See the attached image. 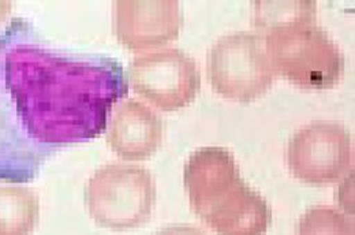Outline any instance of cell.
<instances>
[{"label": "cell", "mask_w": 355, "mask_h": 235, "mask_svg": "<svg viewBox=\"0 0 355 235\" xmlns=\"http://www.w3.org/2000/svg\"><path fill=\"white\" fill-rule=\"evenodd\" d=\"M36 58L29 60L33 71H25L33 78L32 81L18 70L12 78L18 82L8 84L11 92H15L17 108L22 115L21 119L24 118L28 122L31 133L37 136V140L42 142L55 143L52 121L58 116L60 141L66 142L60 118H67L76 140H80L78 134L81 137L83 134L80 130L76 132L78 128L71 119L74 116L73 111L81 119L88 116L100 128L98 118H104L112 96L108 91V73H100L85 63L64 60L44 59L42 64L39 52H36Z\"/></svg>", "instance_id": "6da1fadb"}, {"label": "cell", "mask_w": 355, "mask_h": 235, "mask_svg": "<svg viewBox=\"0 0 355 235\" xmlns=\"http://www.w3.org/2000/svg\"><path fill=\"white\" fill-rule=\"evenodd\" d=\"M183 181L193 212L218 235H264L272 225L266 198L242 180L225 148L196 150L186 162Z\"/></svg>", "instance_id": "7a4b0ae2"}, {"label": "cell", "mask_w": 355, "mask_h": 235, "mask_svg": "<svg viewBox=\"0 0 355 235\" xmlns=\"http://www.w3.org/2000/svg\"><path fill=\"white\" fill-rule=\"evenodd\" d=\"M263 37L276 76L302 89H331L345 74L340 48L315 21L275 28Z\"/></svg>", "instance_id": "3957f363"}, {"label": "cell", "mask_w": 355, "mask_h": 235, "mask_svg": "<svg viewBox=\"0 0 355 235\" xmlns=\"http://www.w3.org/2000/svg\"><path fill=\"white\" fill-rule=\"evenodd\" d=\"M156 202L152 173L137 164H105L89 178L85 204L101 227L123 232L149 222Z\"/></svg>", "instance_id": "277c9868"}, {"label": "cell", "mask_w": 355, "mask_h": 235, "mask_svg": "<svg viewBox=\"0 0 355 235\" xmlns=\"http://www.w3.org/2000/svg\"><path fill=\"white\" fill-rule=\"evenodd\" d=\"M207 71L212 89L238 103L264 96L276 78L264 37L254 32H235L216 40L208 52Z\"/></svg>", "instance_id": "5b68a950"}, {"label": "cell", "mask_w": 355, "mask_h": 235, "mask_svg": "<svg viewBox=\"0 0 355 235\" xmlns=\"http://www.w3.org/2000/svg\"><path fill=\"white\" fill-rule=\"evenodd\" d=\"M287 166L293 177L327 186L343 178L354 162L349 130L335 121H313L297 130L287 145Z\"/></svg>", "instance_id": "8992f818"}, {"label": "cell", "mask_w": 355, "mask_h": 235, "mask_svg": "<svg viewBox=\"0 0 355 235\" xmlns=\"http://www.w3.org/2000/svg\"><path fill=\"white\" fill-rule=\"evenodd\" d=\"M129 81L135 94L166 112L189 105L201 89L197 62L179 48L135 56L129 66Z\"/></svg>", "instance_id": "52a82bcc"}, {"label": "cell", "mask_w": 355, "mask_h": 235, "mask_svg": "<svg viewBox=\"0 0 355 235\" xmlns=\"http://www.w3.org/2000/svg\"><path fill=\"white\" fill-rule=\"evenodd\" d=\"M183 14L177 0H116L112 29L121 46L132 52L166 47L177 40Z\"/></svg>", "instance_id": "ba28073f"}, {"label": "cell", "mask_w": 355, "mask_h": 235, "mask_svg": "<svg viewBox=\"0 0 355 235\" xmlns=\"http://www.w3.org/2000/svg\"><path fill=\"white\" fill-rule=\"evenodd\" d=\"M164 125L160 115L145 103L129 98L114 112L107 143L123 160H145L160 148Z\"/></svg>", "instance_id": "9c48e42d"}, {"label": "cell", "mask_w": 355, "mask_h": 235, "mask_svg": "<svg viewBox=\"0 0 355 235\" xmlns=\"http://www.w3.org/2000/svg\"><path fill=\"white\" fill-rule=\"evenodd\" d=\"M39 218L40 201L32 189L0 186V235H31Z\"/></svg>", "instance_id": "30bf717a"}, {"label": "cell", "mask_w": 355, "mask_h": 235, "mask_svg": "<svg viewBox=\"0 0 355 235\" xmlns=\"http://www.w3.org/2000/svg\"><path fill=\"white\" fill-rule=\"evenodd\" d=\"M254 25L266 32L294 22L315 21V1H254Z\"/></svg>", "instance_id": "8fae6325"}, {"label": "cell", "mask_w": 355, "mask_h": 235, "mask_svg": "<svg viewBox=\"0 0 355 235\" xmlns=\"http://www.w3.org/2000/svg\"><path fill=\"white\" fill-rule=\"evenodd\" d=\"M298 235H355L354 220L331 205H313L298 222Z\"/></svg>", "instance_id": "7c38bea8"}, {"label": "cell", "mask_w": 355, "mask_h": 235, "mask_svg": "<svg viewBox=\"0 0 355 235\" xmlns=\"http://www.w3.org/2000/svg\"><path fill=\"white\" fill-rule=\"evenodd\" d=\"M353 186L354 185H353V173H352V175H347V178L343 181V184L336 190V201L346 211V215H352V216L354 214Z\"/></svg>", "instance_id": "4fadbf2b"}, {"label": "cell", "mask_w": 355, "mask_h": 235, "mask_svg": "<svg viewBox=\"0 0 355 235\" xmlns=\"http://www.w3.org/2000/svg\"><path fill=\"white\" fill-rule=\"evenodd\" d=\"M155 235H207L201 229L191 225H173L162 229Z\"/></svg>", "instance_id": "5bb4252c"}, {"label": "cell", "mask_w": 355, "mask_h": 235, "mask_svg": "<svg viewBox=\"0 0 355 235\" xmlns=\"http://www.w3.org/2000/svg\"><path fill=\"white\" fill-rule=\"evenodd\" d=\"M11 6L12 3L8 0H0V25L4 22V19L7 18V15L11 11Z\"/></svg>", "instance_id": "9a60e30c"}]
</instances>
